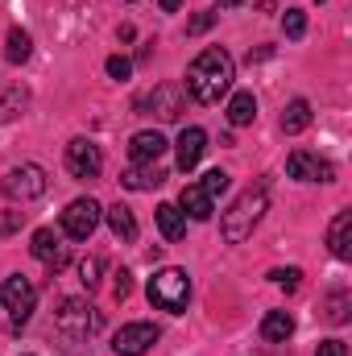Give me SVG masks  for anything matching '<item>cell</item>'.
<instances>
[{"label": "cell", "mask_w": 352, "mask_h": 356, "mask_svg": "<svg viewBox=\"0 0 352 356\" xmlns=\"http://www.w3.org/2000/svg\"><path fill=\"white\" fill-rule=\"evenodd\" d=\"M199 186H203V191H207V195L216 199V195H224V191H228V175H224V170H207Z\"/></svg>", "instance_id": "4316f807"}, {"label": "cell", "mask_w": 352, "mask_h": 356, "mask_svg": "<svg viewBox=\"0 0 352 356\" xmlns=\"http://www.w3.org/2000/svg\"><path fill=\"white\" fill-rule=\"evenodd\" d=\"M328 249H332V257H340V261L352 257V211H336V220H332V228H328Z\"/></svg>", "instance_id": "9a60e30c"}, {"label": "cell", "mask_w": 352, "mask_h": 356, "mask_svg": "<svg viewBox=\"0 0 352 356\" xmlns=\"http://www.w3.org/2000/svg\"><path fill=\"white\" fill-rule=\"evenodd\" d=\"M158 4H162L166 13H178V4H182V0H158Z\"/></svg>", "instance_id": "e575fe53"}, {"label": "cell", "mask_w": 352, "mask_h": 356, "mask_svg": "<svg viewBox=\"0 0 352 356\" xmlns=\"http://www.w3.org/2000/svg\"><path fill=\"white\" fill-rule=\"evenodd\" d=\"M328 319H332V323H344V319H349V294H344V290L332 294V302H328Z\"/></svg>", "instance_id": "484cf974"}, {"label": "cell", "mask_w": 352, "mask_h": 356, "mask_svg": "<svg viewBox=\"0 0 352 356\" xmlns=\"http://www.w3.org/2000/svg\"><path fill=\"white\" fill-rule=\"evenodd\" d=\"M307 124H311V104H307V99H290L286 112H282V133H286V137H298Z\"/></svg>", "instance_id": "ffe728a7"}, {"label": "cell", "mask_w": 352, "mask_h": 356, "mask_svg": "<svg viewBox=\"0 0 352 356\" xmlns=\"http://www.w3.org/2000/svg\"><path fill=\"white\" fill-rule=\"evenodd\" d=\"M120 182H125L129 191H154V186L166 182V170H162L158 162H133V166L120 175Z\"/></svg>", "instance_id": "4fadbf2b"}, {"label": "cell", "mask_w": 352, "mask_h": 356, "mask_svg": "<svg viewBox=\"0 0 352 356\" xmlns=\"http://www.w3.org/2000/svg\"><path fill=\"white\" fill-rule=\"evenodd\" d=\"M315 356H349V348H344V340H323Z\"/></svg>", "instance_id": "1f68e13d"}, {"label": "cell", "mask_w": 352, "mask_h": 356, "mask_svg": "<svg viewBox=\"0 0 352 356\" xmlns=\"http://www.w3.org/2000/svg\"><path fill=\"white\" fill-rule=\"evenodd\" d=\"M269 277H273L282 290H298V277H303V273H298V269H273Z\"/></svg>", "instance_id": "f546056e"}, {"label": "cell", "mask_w": 352, "mask_h": 356, "mask_svg": "<svg viewBox=\"0 0 352 356\" xmlns=\"http://www.w3.org/2000/svg\"><path fill=\"white\" fill-rule=\"evenodd\" d=\"M54 323H58L63 336H71V340H88L91 332L99 327V315L91 311L83 298H63L58 311H54Z\"/></svg>", "instance_id": "5b68a950"}, {"label": "cell", "mask_w": 352, "mask_h": 356, "mask_svg": "<svg viewBox=\"0 0 352 356\" xmlns=\"http://www.w3.org/2000/svg\"><path fill=\"white\" fill-rule=\"evenodd\" d=\"M0 298H4V311L13 315V327L29 323V315L38 311V290H33V282L21 277V273H13V277L0 286Z\"/></svg>", "instance_id": "8992f818"}, {"label": "cell", "mask_w": 352, "mask_h": 356, "mask_svg": "<svg viewBox=\"0 0 352 356\" xmlns=\"http://www.w3.org/2000/svg\"><path fill=\"white\" fill-rule=\"evenodd\" d=\"M220 4H224V8H237V4H245V0H220Z\"/></svg>", "instance_id": "d590c367"}, {"label": "cell", "mask_w": 352, "mask_h": 356, "mask_svg": "<svg viewBox=\"0 0 352 356\" xmlns=\"http://www.w3.org/2000/svg\"><path fill=\"white\" fill-rule=\"evenodd\" d=\"M25 104H29V91L21 88H8L4 95H0V124H8V120H17L21 112H25Z\"/></svg>", "instance_id": "603a6c76"}, {"label": "cell", "mask_w": 352, "mask_h": 356, "mask_svg": "<svg viewBox=\"0 0 352 356\" xmlns=\"http://www.w3.org/2000/svg\"><path fill=\"white\" fill-rule=\"evenodd\" d=\"M29 253H33L42 266H50V269H63V266H67V249H63V241H58L50 228H38V232H33Z\"/></svg>", "instance_id": "8fae6325"}, {"label": "cell", "mask_w": 352, "mask_h": 356, "mask_svg": "<svg viewBox=\"0 0 352 356\" xmlns=\"http://www.w3.org/2000/svg\"><path fill=\"white\" fill-rule=\"evenodd\" d=\"M253 120H257V99H253V91H237V95L228 99V124L245 129V124H253Z\"/></svg>", "instance_id": "d6986e66"}, {"label": "cell", "mask_w": 352, "mask_h": 356, "mask_svg": "<svg viewBox=\"0 0 352 356\" xmlns=\"http://www.w3.org/2000/svg\"><path fill=\"white\" fill-rule=\"evenodd\" d=\"M286 175L298 178V182H332L336 178V166L323 162L319 154H307V149H294L286 158Z\"/></svg>", "instance_id": "30bf717a"}, {"label": "cell", "mask_w": 352, "mask_h": 356, "mask_svg": "<svg viewBox=\"0 0 352 356\" xmlns=\"http://www.w3.org/2000/svg\"><path fill=\"white\" fill-rule=\"evenodd\" d=\"M0 307H4V298H0Z\"/></svg>", "instance_id": "8d00e7d4"}, {"label": "cell", "mask_w": 352, "mask_h": 356, "mask_svg": "<svg viewBox=\"0 0 352 356\" xmlns=\"http://www.w3.org/2000/svg\"><path fill=\"white\" fill-rule=\"evenodd\" d=\"M104 216H108V228H112V232H116L120 241H137V220H133V211H129L125 203L108 207Z\"/></svg>", "instance_id": "7402d4cb"}, {"label": "cell", "mask_w": 352, "mask_h": 356, "mask_svg": "<svg viewBox=\"0 0 352 356\" xmlns=\"http://www.w3.org/2000/svg\"><path fill=\"white\" fill-rule=\"evenodd\" d=\"M150 302L158 307V311H186V302H191V277H186V269H162V273H154L150 277Z\"/></svg>", "instance_id": "3957f363"}, {"label": "cell", "mask_w": 352, "mask_h": 356, "mask_svg": "<svg viewBox=\"0 0 352 356\" xmlns=\"http://www.w3.org/2000/svg\"><path fill=\"white\" fill-rule=\"evenodd\" d=\"M108 75H112V79H129V75H133V63L120 58V54H112V58H108Z\"/></svg>", "instance_id": "f1b7e54d"}, {"label": "cell", "mask_w": 352, "mask_h": 356, "mask_svg": "<svg viewBox=\"0 0 352 356\" xmlns=\"http://www.w3.org/2000/svg\"><path fill=\"white\" fill-rule=\"evenodd\" d=\"M67 170H71V178H99V170H104V154H99V145L95 141H88V137H75L71 145H67Z\"/></svg>", "instance_id": "ba28073f"}, {"label": "cell", "mask_w": 352, "mask_h": 356, "mask_svg": "<svg viewBox=\"0 0 352 356\" xmlns=\"http://www.w3.org/2000/svg\"><path fill=\"white\" fill-rule=\"evenodd\" d=\"M154 216H158V232H162L166 241H182V236H186V216L178 211V203H162Z\"/></svg>", "instance_id": "ac0fdd59"}, {"label": "cell", "mask_w": 352, "mask_h": 356, "mask_svg": "<svg viewBox=\"0 0 352 356\" xmlns=\"http://www.w3.org/2000/svg\"><path fill=\"white\" fill-rule=\"evenodd\" d=\"M262 336L269 344H286V340L294 336V315H290V311H269L262 319Z\"/></svg>", "instance_id": "e0dca14e"}, {"label": "cell", "mask_w": 352, "mask_h": 356, "mask_svg": "<svg viewBox=\"0 0 352 356\" xmlns=\"http://www.w3.org/2000/svg\"><path fill=\"white\" fill-rule=\"evenodd\" d=\"M29 54H33V42H29V33H25V29H8L4 58H8V63H25Z\"/></svg>", "instance_id": "cb8c5ba5"}, {"label": "cell", "mask_w": 352, "mask_h": 356, "mask_svg": "<svg viewBox=\"0 0 352 356\" xmlns=\"http://www.w3.org/2000/svg\"><path fill=\"white\" fill-rule=\"evenodd\" d=\"M99 220H104V207L95 203V199H75L67 211H63V232L71 236V241H88L91 232L99 228Z\"/></svg>", "instance_id": "52a82bcc"}, {"label": "cell", "mask_w": 352, "mask_h": 356, "mask_svg": "<svg viewBox=\"0 0 352 356\" xmlns=\"http://www.w3.org/2000/svg\"><path fill=\"white\" fill-rule=\"evenodd\" d=\"M203 154H207V133L195 129V124L182 129V133H178V170H195Z\"/></svg>", "instance_id": "7c38bea8"}, {"label": "cell", "mask_w": 352, "mask_h": 356, "mask_svg": "<svg viewBox=\"0 0 352 356\" xmlns=\"http://www.w3.org/2000/svg\"><path fill=\"white\" fill-rule=\"evenodd\" d=\"M158 327L154 323H125L116 336H112V348H116V356H145L154 344H158Z\"/></svg>", "instance_id": "9c48e42d"}, {"label": "cell", "mask_w": 352, "mask_h": 356, "mask_svg": "<svg viewBox=\"0 0 352 356\" xmlns=\"http://www.w3.org/2000/svg\"><path fill=\"white\" fill-rule=\"evenodd\" d=\"M265 207H269V195H265V186H249L228 211H224V220H220V232H224V241L228 245H241V241H249L253 236V228L262 224Z\"/></svg>", "instance_id": "7a4b0ae2"}, {"label": "cell", "mask_w": 352, "mask_h": 356, "mask_svg": "<svg viewBox=\"0 0 352 356\" xmlns=\"http://www.w3.org/2000/svg\"><path fill=\"white\" fill-rule=\"evenodd\" d=\"M178 211L186 216V220H211V195L199 186V182H191V186H182V203H178Z\"/></svg>", "instance_id": "2e32d148"}, {"label": "cell", "mask_w": 352, "mask_h": 356, "mask_svg": "<svg viewBox=\"0 0 352 356\" xmlns=\"http://www.w3.org/2000/svg\"><path fill=\"white\" fill-rule=\"evenodd\" d=\"M237 79V63L224 46H207L191 67H186V91L199 99V104H216L220 95H228Z\"/></svg>", "instance_id": "6da1fadb"}, {"label": "cell", "mask_w": 352, "mask_h": 356, "mask_svg": "<svg viewBox=\"0 0 352 356\" xmlns=\"http://www.w3.org/2000/svg\"><path fill=\"white\" fill-rule=\"evenodd\" d=\"M129 290H133V282H129V273L120 269V273H116V286H112V294H116V298H129Z\"/></svg>", "instance_id": "836d02e7"}, {"label": "cell", "mask_w": 352, "mask_h": 356, "mask_svg": "<svg viewBox=\"0 0 352 356\" xmlns=\"http://www.w3.org/2000/svg\"><path fill=\"white\" fill-rule=\"evenodd\" d=\"M211 21H216V13H199L186 29H191V33H203V29H211Z\"/></svg>", "instance_id": "d6a6232c"}, {"label": "cell", "mask_w": 352, "mask_h": 356, "mask_svg": "<svg viewBox=\"0 0 352 356\" xmlns=\"http://www.w3.org/2000/svg\"><path fill=\"white\" fill-rule=\"evenodd\" d=\"M150 108H154L162 120H178V116H182V95H178V88H154Z\"/></svg>", "instance_id": "44dd1931"}, {"label": "cell", "mask_w": 352, "mask_h": 356, "mask_svg": "<svg viewBox=\"0 0 352 356\" xmlns=\"http://www.w3.org/2000/svg\"><path fill=\"white\" fill-rule=\"evenodd\" d=\"M99 257H88V261H79V282H83V286H88V290H95V286H99Z\"/></svg>", "instance_id": "83f0119b"}, {"label": "cell", "mask_w": 352, "mask_h": 356, "mask_svg": "<svg viewBox=\"0 0 352 356\" xmlns=\"http://www.w3.org/2000/svg\"><path fill=\"white\" fill-rule=\"evenodd\" d=\"M25 224V211H0V236H8V232H17Z\"/></svg>", "instance_id": "4dcf8cb0"}, {"label": "cell", "mask_w": 352, "mask_h": 356, "mask_svg": "<svg viewBox=\"0 0 352 356\" xmlns=\"http://www.w3.org/2000/svg\"><path fill=\"white\" fill-rule=\"evenodd\" d=\"M46 186H50V178L42 166H33V162H21V166H13L4 182H0V191L13 199V203H33V199H42L46 195Z\"/></svg>", "instance_id": "277c9868"}, {"label": "cell", "mask_w": 352, "mask_h": 356, "mask_svg": "<svg viewBox=\"0 0 352 356\" xmlns=\"http://www.w3.org/2000/svg\"><path fill=\"white\" fill-rule=\"evenodd\" d=\"M162 154H166V137H162L158 129L133 133V141H129V158H133V162H158Z\"/></svg>", "instance_id": "5bb4252c"}, {"label": "cell", "mask_w": 352, "mask_h": 356, "mask_svg": "<svg viewBox=\"0 0 352 356\" xmlns=\"http://www.w3.org/2000/svg\"><path fill=\"white\" fill-rule=\"evenodd\" d=\"M282 29H286V38H303V33H307V13H303V8H286Z\"/></svg>", "instance_id": "d4e9b609"}]
</instances>
